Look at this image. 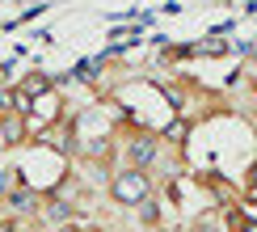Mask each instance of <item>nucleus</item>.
<instances>
[{
	"label": "nucleus",
	"instance_id": "nucleus-5",
	"mask_svg": "<svg viewBox=\"0 0 257 232\" xmlns=\"http://www.w3.org/2000/svg\"><path fill=\"white\" fill-rule=\"evenodd\" d=\"M0 232H21V224H13V219H5V224H0Z\"/></svg>",
	"mask_w": 257,
	"mask_h": 232
},
{
	"label": "nucleus",
	"instance_id": "nucleus-2",
	"mask_svg": "<svg viewBox=\"0 0 257 232\" xmlns=\"http://www.w3.org/2000/svg\"><path fill=\"white\" fill-rule=\"evenodd\" d=\"M0 123H5V144H21V135H26V127H21V114H17V110L0 114Z\"/></svg>",
	"mask_w": 257,
	"mask_h": 232
},
{
	"label": "nucleus",
	"instance_id": "nucleus-4",
	"mask_svg": "<svg viewBox=\"0 0 257 232\" xmlns=\"http://www.w3.org/2000/svg\"><path fill=\"white\" fill-rule=\"evenodd\" d=\"M9 203H13V207H34V194H30V190H13V194H9Z\"/></svg>",
	"mask_w": 257,
	"mask_h": 232
},
{
	"label": "nucleus",
	"instance_id": "nucleus-3",
	"mask_svg": "<svg viewBox=\"0 0 257 232\" xmlns=\"http://www.w3.org/2000/svg\"><path fill=\"white\" fill-rule=\"evenodd\" d=\"M152 156H156V148H152V140H148V135H144V140H135V144H131V161H135V165H148Z\"/></svg>",
	"mask_w": 257,
	"mask_h": 232
},
{
	"label": "nucleus",
	"instance_id": "nucleus-6",
	"mask_svg": "<svg viewBox=\"0 0 257 232\" xmlns=\"http://www.w3.org/2000/svg\"><path fill=\"white\" fill-rule=\"evenodd\" d=\"M244 232H257V224H244Z\"/></svg>",
	"mask_w": 257,
	"mask_h": 232
},
{
	"label": "nucleus",
	"instance_id": "nucleus-1",
	"mask_svg": "<svg viewBox=\"0 0 257 232\" xmlns=\"http://www.w3.org/2000/svg\"><path fill=\"white\" fill-rule=\"evenodd\" d=\"M148 177L139 173V169H131V173H118V182H114V194L122 198V203H139V198H148Z\"/></svg>",
	"mask_w": 257,
	"mask_h": 232
},
{
	"label": "nucleus",
	"instance_id": "nucleus-7",
	"mask_svg": "<svg viewBox=\"0 0 257 232\" xmlns=\"http://www.w3.org/2000/svg\"><path fill=\"white\" fill-rule=\"evenodd\" d=\"M253 182H257V169H253Z\"/></svg>",
	"mask_w": 257,
	"mask_h": 232
},
{
	"label": "nucleus",
	"instance_id": "nucleus-8",
	"mask_svg": "<svg viewBox=\"0 0 257 232\" xmlns=\"http://www.w3.org/2000/svg\"><path fill=\"white\" fill-rule=\"evenodd\" d=\"M63 232H72V228H63Z\"/></svg>",
	"mask_w": 257,
	"mask_h": 232
}]
</instances>
